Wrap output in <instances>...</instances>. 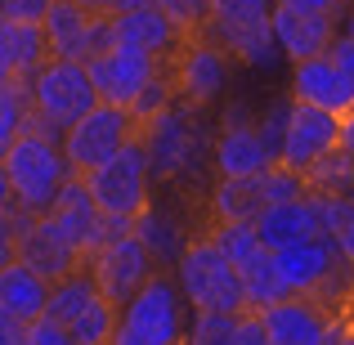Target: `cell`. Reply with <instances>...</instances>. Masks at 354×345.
<instances>
[{
    "instance_id": "6da1fadb",
    "label": "cell",
    "mask_w": 354,
    "mask_h": 345,
    "mask_svg": "<svg viewBox=\"0 0 354 345\" xmlns=\"http://www.w3.org/2000/svg\"><path fill=\"white\" fill-rule=\"evenodd\" d=\"M139 139L148 148V166H153L157 184H171L180 193L198 189L207 198V189L216 184V162H211L216 130L207 126V108L175 99L171 108H162L139 126Z\"/></svg>"
},
{
    "instance_id": "7a4b0ae2",
    "label": "cell",
    "mask_w": 354,
    "mask_h": 345,
    "mask_svg": "<svg viewBox=\"0 0 354 345\" xmlns=\"http://www.w3.org/2000/svg\"><path fill=\"white\" fill-rule=\"evenodd\" d=\"M72 175L77 171H72L59 139L41 135V130H27L14 144H5V153H0V198H14L27 211L45 216Z\"/></svg>"
},
{
    "instance_id": "3957f363",
    "label": "cell",
    "mask_w": 354,
    "mask_h": 345,
    "mask_svg": "<svg viewBox=\"0 0 354 345\" xmlns=\"http://www.w3.org/2000/svg\"><path fill=\"white\" fill-rule=\"evenodd\" d=\"M193 305L184 301V287L175 269H157L130 301H121L113 345H184Z\"/></svg>"
},
{
    "instance_id": "277c9868",
    "label": "cell",
    "mask_w": 354,
    "mask_h": 345,
    "mask_svg": "<svg viewBox=\"0 0 354 345\" xmlns=\"http://www.w3.org/2000/svg\"><path fill=\"white\" fill-rule=\"evenodd\" d=\"M202 32L225 45L238 68L269 72L283 63V45L274 36V0H211V18Z\"/></svg>"
},
{
    "instance_id": "5b68a950",
    "label": "cell",
    "mask_w": 354,
    "mask_h": 345,
    "mask_svg": "<svg viewBox=\"0 0 354 345\" xmlns=\"http://www.w3.org/2000/svg\"><path fill=\"white\" fill-rule=\"evenodd\" d=\"M175 278H180L184 301H189L193 310H225V314H242V310H247L242 269L216 247V238H211L207 229H198V238H193L189 251L180 256Z\"/></svg>"
},
{
    "instance_id": "8992f818",
    "label": "cell",
    "mask_w": 354,
    "mask_h": 345,
    "mask_svg": "<svg viewBox=\"0 0 354 345\" xmlns=\"http://www.w3.org/2000/svg\"><path fill=\"white\" fill-rule=\"evenodd\" d=\"M90 193H95V202L104 207V216L113 220H135L139 211L153 202V166H148V148L144 139H130L126 148H121L117 157H108L104 166H95V171L86 175Z\"/></svg>"
},
{
    "instance_id": "52a82bcc",
    "label": "cell",
    "mask_w": 354,
    "mask_h": 345,
    "mask_svg": "<svg viewBox=\"0 0 354 345\" xmlns=\"http://www.w3.org/2000/svg\"><path fill=\"white\" fill-rule=\"evenodd\" d=\"M32 99H36V117H45L59 130L77 126L95 104H104L95 77H90V63L81 59H50L32 77Z\"/></svg>"
},
{
    "instance_id": "ba28073f",
    "label": "cell",
    "mask_w": 354,
    "mask_h": 345,
    "mask_svg": "<svg viewBox=\"0 0 354 345\" xmlns=\"http://www.w3.org/2000/svg\"><path fill=\"white\" fill-rule=\"evenodd\" d=\"M234 54L225 50L220 41H211L207 32H193L180 41V50L166 59L175 77V90H180L184 104H198V108H211L225 99L229 90V72H234Z\"/></svg>"
},
{
    "instance_id": "9c48e42d",
    "label": "cell",
    "mask_w": 354,
    "mask_h": 345,
    "mask_svg": "<svg viewBox=\"0 0 354 345\" xmlns=\"http://www.w3.org/2000/svg\"><path fill=\"white\" fill-rule=\"evenodd\" d=\"M135 135H139V121H135L130 108L95 104L77 126L63 130V153H68V162H72L77 175H90L95 166H104L108 157H117Z\"/></svg>"
},
{
    "instance_id": "30bf717a",
    "label": "cell",
    "mask_w": 354,
    "mask_h": 345,
    "mask_svg": "<svg viewBox=\"0 0 354 345\" xmlns=\"http://www.w3.org/2000/svg\"><path fill=\"white\" fill-rule=\"evenodd\" d=\"M86 269L95 274L99 292L121 305V301H130L162 265H157V256L144 247V238L130 229V233H113L108 242H99V247L86 256Z\"/></svg>"
},
{
    "instance_id": "8fae6325",
    "label": "cell",
    "mask_w": 354,
    "mask_h": 345,
    "mask_svg": "<svg viewBox=\"0 0 354 345\" xmlns=\"http://www.w3.org/2000/svg\"><path fill=\"white\" fill-rule=\"evenodd\" d=\"M211 162H216V175H229V180H251V175L269 171L278 162L274 148L265 144L256 117L247 113V104L234 99L220 117V130H216V148H211Z\"/></svg>"
},
{
    "instance_id": "7c38bea8",
    "label": "cell",
    "mask_w": 354,
    "mask_h": 345,
    "mask_svg": "<svg viewBox=\"0 0 354 345\" xmlns=\"http://www.w3.org/2000/svg\"><path fill=\"white\" fill-rule=\"evenodd\" d=\"M162 68H166L162 54L144 50V45H135V41H117L113 50L90 59V77H95V86H99V99H104V104H117V108L135 104V99L144 95V86Z\"/></svg>"
},
{
    "instance_id": "4fadbf2b",
    "label": "cell",
    "mask_w": 354,
    "mask_h": 345,
    "mask_svg": "<svg viewBox=\"0 0 354 345\" xmlns=\"http://www.w3.org/2000/svg\"><path fill=\"white\" fill-rule=\"evenodd\" d=\"M260 314L269 328V345H332V337L346 328L332 310V301L310 292H292Z\"/></svg>"
},
{
    "instance_id": "5bb4252c",
    "label": "cell",
    "mask_w": 354,
    "mask_h": 345,
    "mask_svg": "<svg viewBox=\"0 0 354 345\" xmlns=\"http://www.w3.org/2000/svg\"><path fill=\"white\" fill-rule=\"evenodd\" d=\"M341 144V113H328V108L314 104H292V121H287L283 148H278V162H287L292 171H310L323 153Z\"/></svg>"
},
{
    "instance_id": "9a60e30c",
    "label": "cell",
    "mask_w": 354,
    "mask_h": 345,
    "mask_svg": "<svg viewBox=\"0 0 354 345\" xmlns=\"http://www.w3.org/2000/svg\"><path fill=\"white\" fill-rule=\"evenodd\" d=\"M341 32V14L337 9H296V5H274V36L283 45L287 63L328 54L332 41Z\"/></svg>"
},
{
    "instance_id": "2e32d148",
    "label": "cell",
    "mask_w": 354,
    "mask_h": 345,
    "mask_svg": "<svg viewBox=\"0 0 354 345\" xmlns=\"http://www.w3.org/2000/svg\"><path fill=\"white\" fill-rule=\"evenodd\" d=\"M287 95L301 99V104L328 108V113H346V108H354V77L332 54H314V59L292 63Z\"/></svg>"
},
{
    "instance_id": "e0dca14e",
    "label": "cell",
    "mask_w": 354,
    "mask_h": 345,
    "mask_svg": "<svg viewBox=\"0 0 354 345\" xmlns=\"http://www.w3.org/2000/svg\"><path fill=\"white\" fill-rule=\"evenodd\" d=\"M45 216L54 220L63 233H68L72 242H77L81 251H95L99 242H108L113 233H108V216H104V207L95 202V193H90V184H86V175H72L68 184H63V193L54 198V207L45 211Z\"/></svg>"
},
{
    "instance_id": "ac0fdd59",
    "label": "cell",
    "mask_w": 354,
    "mask_h": 345,
    "mask_svg": "<svg viewBox=\"0 0 354 345\" xmlns=\"http://www.w3.org/2000/svg\"><path fill=\"white\" fill-rule=\"evenodd\" d=\"M14 256L27 260L32 269H41L50 283H59L63 274H72V269L86 265V251H81L59 225H54L50 216H36V220H32V229H27L23 238L14 242Z\"/></svg>"
},
{
    "instance_id": "d6986e66",
    "label": "cell",
    "mask_w": 354,
    "mask_h": 345,
    "mask_svg": "<svg viewBox=\"0 0 354 345\" xmlns=\"http://www.w3.org/2000/svg\"><path fill=\"white\" fill-rule=\"evenodd\" d=\"M265 247H292V242H305V238H319L323 229V207H319V193H305V198H292V202H278V207H265L256 220Z\"/></svg>"
},
{
    "instance_id": "ffe728a7",
    "label": "cell",
    "mask_w": 354,
    "mask_h": 345,
    "mask_svg": "<svg viewBox=\"0 0 354 345\" xmlns=\"http://www.w3.org/2000/svg\"><path fill=\"white\" fill-rule=\"evenodd\" d=\"M135 233L144 238V247L157 256L162 269L180 265V256L189 251V242L198 238V233L189 229V220H184V211L166 207V202H148V207L135 216Z\"/></svg>"
},
{
    "instance_id": "44dd1931",
    "label": "cell",
    "mask_w": 354,
    "mask_h": 345,
    "mask_svg": "<svg viewBox=\"0 0 354 345\" xmlns=\"http://www.w3.org/2000/svg\"><path fill=\"white\" fill-rule=\"evenodd\" d=\"M50 278L41 274V269H32L27 260L9 256L5 265H0V314H9V319H41L45 310H50Z\"/></svg>"
},
{
    "instance_id": "7402d4cb",
    "label": "cell",
    "mask_w": 354,
    "mask_h": 345,
    "mask_svg": "<svg viewBox=\"0 0 354 345\" xmlns=\"http://www.w3.org/2000/svg\"><path fill=\"white\" fill-rule=\"evenodd\" d=\"M50 36L41 23H9L0 18V77H23L32 81L50 63Z\"/></svg>"
},
{
    "instance_id": "603a6c76",
    "label": "cell",
    "mask_w": 354,
    "mask_h": 345,
    "mask_svg": "<svg viewBox=\"0 0 354 345\" xmlns=\"http://www.w3.org/2000/svg\"><path fill=\"white\" fill-rule=\"evenodd\" d=\"M41 27H45V36H50V54L54 59H81L86 63L95 14H90L81 0H54Z\"/></svg>"
},
{
    "instance_id": "cb8c5ba5",
    "label": "cell",
    "mask_w": 354,
    "mask_h": 345,
    "mask_svg": "<svg viewBox=\"0 0 354 345\" xmlns=\"http://www.w3.org/2000/svg\"><path fill=\"white\" fill-rule=\"evenodd\" d=\"M117 32H121V41H135V45H144V50L162 54V59H171V54L180 50V41H184V32L171 23V14H166L157 0L117 14Z\"/></svg>"
},
{
    "instance_id": "d4e9b609",
    "label": "cell",
    "mask_w": 354,
    "mask_h": 345,
    "mask_svg": "<svg viewBox=\"0 0 354 345\" xmlns=\"http://www.w3.org/2000/svg\"><path fill=\"white\" fill-rule=\"evenodd\" d=\"M207 207V220H260L265 211V198H260L256 175L251 180H229V175H216V184L202 198Z\"/></svg>"
},
{
    "instance_id": "484cf974",
    "label": "cell",
    "mask_w": 354,
    "mask_h": 345,
    "mask_svg": "<svg viewBox=\"0 0 354 345\" xmlns=\"http://www.w3.org/2000/svg\"><path fill=\"white\" fill-rule=\"evenodd\" d=\"M242 287H247V310H269V305H278L283 296H292L283 269H278L274 247H260L256 256L242 265Z\"/></svg>"
},
{
    "instance_id": "4316f807",
    "label": "cell",
    "mask_w": 354,
    "mask_h": 345,
    "mask_svg": "<svg viewBox=\"0 0 354 345\" xmlns=\"http://www.w3.org/2000/svg\"><path fill=\"white\" fill-rule=\"evenodd\" d=\"M95 296H104V292H99L95 274H90V269L81 265V269H72V274H63L59 283L50 287V310H45V314H50V319H59V323H68V328H72V323H77L81 314L90 310V301H95Z\"/></svg>"
},
{
    "instance_id": "83f0119b",
    "label": "cell",
    "mask_w": 354,
    "mask_h": 345,
    "mask_svg": "<svg viewBox=\"0 0 354 345\" xmlns=\"http://www.w3.org/2000/svg\"><path fill=\"white\" fill-rule=\"evenodd\" d=\"M32 117H36L32 81H23V77H0V148L14 144L18 135H27Z\"/></svg>"
},
{
    "instance_id": "f1b7e54d",
    "label": "cell",
    "mask_w": 354,
    "mask_h": 345,
    "mask_svg": "<svg viewBox=\"0 0 354 345\" xmlns=\"http://www.w3.org/2000/svg\"><path fill=\"white\" fill-rule=\"evenodd\" d=\"M305 184H310V193H337V198H350V189H354V153L346 144H337L332 153H323L319 162L305 171Z\"/></svg>"
},
{
    "instance_id": "f546056e",
    "label": "cell",
    "mask_w": 354,
    "mask_h": 345,
    "mask_svg": "<svg viewBox=\"0 0 354 345\" xmlns=\"http://www.w3.org/2000/svg\"><path fill=\"white\" fill-rule=\"evenodd\" d=\"M202 229H207L211 238H216V247L225 251V256L234 260L238 269L247 265V260L256 256L260 247H265V238H260L256 220H207V225H202Z\"/></svg>"
},
{
    "instance_id": "4dcf8cb0",
    "label": "cell",
    "mask_w": 354,
    "mask_h": 345,
    "mask_svg": "<svg viewBox=\"0 0 354 345\" xmlns=\"http://www.w3.org/2000/svg\"><path fill=\"white\" fill-rule=\"evenodd\" d=\"M238 323L242 314H225V310H193L184 345H238Z\"/></svg>"
},
{
    "instance_id": "1f68e13d",
    "label": "cell",
    "mask_w": 354,
    "mask_h": 345,
    "mask_svg": "<svg viewBox=\"0 0 354 345\" xmlns=\"http://www.w3.org/2000/svg\"><path fill=\"white\" fill-rule=\"evenodd\" d=\"M117 314H121L117 301H108V296H95V301H90V310L81 314L77 323H72V337H77V345H113Z\"/></svg>"
},
{
    "instance_id": "d6a6232c",
    "label": "cell",
    "mask_w": 354,
    "mask_h": 345,
    "mask_svg": "<svg viewBox=\"0 0 354 345\" xmlns=\"http://www.w3.org/2000/svg\"><path fill=\"white\" fill-rule=\"evenodd\" d=\"M256 184H260V198H265V207H278V202H292V198H305V193H310L305 171H292L287 162H274L269 171H260Z\"/></svg>"
},
{
    "instance_id": "836d02e7",
    "label": "cell",
    "mask_w": 354,
    "mask_h": 345,
    "mask_svg": "<svg viewBox=\"0 0 354 345\" xmlns=\"http://www.w3.org/2000/svg\"><path fill=\"white\" fill-rule=\"evenodd\" d=\"M175 99H180V90H175V77H171V68H162V72H157V77L144 86V95H139L135 104H130V113H135L139 126H144L148 117H157L162 108H171Z\"/></svg>"
},
{
    "instance_id": "e575fe53",
    "label": "cell",
    "mask_w": 354,
    "mask_h": 345,
    "mask_svg": "<svg viewBox=\"0 0 354 345\" xmlns=\"http://www.w3.org/2000/svg\"><path fill=\"white\" fill-rule=\"evenodd\" d=\"M157 5L171 14V23L180 27L184 36L202 32V27H207V18H211V0H157Z\"/></svg>"
},
{
    "instance_id": "d590c367",
    "label": "cell",
    "mask_w": 354,
    "mask_h": 345,
    "mask_svg": "<svg viewBox=\"0 0 354 345\" xmlns=\"http://www.w3.org/2000/svg\"><path fill=\"white\" fill-rule=\"evenodd\" d=\"M292 104H296L292 95H287V99H274V104H269L265 113L256 117V126H260V135H265V144L274 148V157H278V148H283V135H287V121H292Z\"/></svg>"
},
{
    "instance_id": "8d00e7d4",
    "label": "cell",
    "mask_w": 354,
    "mask_h": 345,
    "mask_svg": "<svg viewBox=\"0 0 354 345\" xmlns=\"http://www.w3.org/2000/svg\"><path fill=\"white\" fill-rule=\"evenodd\" d=\"M27 345H77V337H72L68 323L50 319V314H41V319L27 323Z\"/></svg>"
},
{
    "instance_id": "74e56055",
    "label": "cell",
    "mask_w": 354,
    "mask_h": 345,
    "mask_svg": "<svg viewBox=\"0 0 354 345\" xmlns=\"http://www.w3.org/2000/svg\"><path fill=\"white\" fill-rule=\"evenodd\" d=\"M54 0H0V18L9 23H45Z\"/></svg>"
},
{
    "instance_id": "f35d334b",
    "label": "cell",
    "mask_w": 354,
    "mask_h": 345,
    "mask_svg": "<svg viewBox=\"0 0 354 345\" xmlns=\"http://www.w3.org/2000/svg\"><path fill=\"white\" fill-rule=\"evenodd\" d=\"M0 345H27V323L0 314Z\"/></svg>"
},
{
    "instance_id": "ab89813d",
    "label": "cell",
    "mask_w": 354,
    "mask_h": 345,
    "mask_svg": "<svg viewBox=\"0 0 354 345\" xmlns=\"http://www.w3.org/2000/svg\"><path fill=\"white\" fill-rule=\"evenodd\" d=\"M332 59H337L341 63V68H346L350 72V77H354V36H346V32H337V41H332Z\"/></svg>"
},
{
    "instance_id": "60d3db41",
    "label": "cell",
    "mask_w": 354,
    "mask_h": 345,
    "mask_svg": "<svg viewBox=\"0 0 354 345\" xmlns=\"http://www.w3.org/2000/svg\"><path fill=\"white\" fill-rule=\"evenodd\" d=\"M332 238H337V251H341V260H346V265L354 269V216L346 220V225H341L337 233H332Z\"/></svg>"
},
{
    "instance_id": "b9f144b4",
    "label": "cell",
    "mask_w": 354,
    "mask_h": 345,
    "mask_svg": "<svg viewBox=\"0 0 354 345\" xmlns=\"http://www.w3.org/2000/svg\"><path fill=\"white\" fill-rule=\"evenodd\" d=\"M274 5H296V9H346V0H274Z\"/></svg>"
},
{
    "instance_id": "7bdbcfd3",
    "label": "cell",
    "mask_w": 354,
    "mask_h": 345,
    "mask_svg": "<svg viewBox=\"0 0 354 345\" xmlns=\"http://www.w3.org/2000/svg\"><path fill=\"white\" fill-rule=\"evenodd\" d=\"M341 144L354 153V108H346V113H341Z\"/></svg>"
},
{
    "instance_id": "ee69618b",
    "label": "cell",
    "mask_w": 354,
    "mask_h": 345,
    "mask_svg": "<svg viewBox=\"0 0 354 345\" xmlns=\"http://www.w3.org/2000/svg\"><path fill=\"white\" fill-rule=\"evenodd\" d=\"M341 32L354 36V0H346V9H341Z\"/></svg>"
},
{
    "instance_id": "f6af8a7d",
    "label": "cell",
    "mask_w": 354,
    "mask_h": 345,
    "mask_svg": "<svg viewBox=\"0 0 354 345\" xmlns=\"http://www.w3.org/2000/svg\"><path fill=\"white\" fill-rule=\"evenodd\" d=\"M90 14H113V0H81Z\"/></svg>"
},
{
    "instance_id": "bcb514c9",
    "label": "cell",
    "mask_w": 354,
    "mask_h": 345,
    "mask_svg": "<svg viewBox=\"0 0 354 345\" xmlns=\"http://www.w3.org/2000/svg\"><path fill=\"white\" fill-rule=\"evenodd\" d=\"M139 5H153V0H113V14H126V9H139Z\"/></svg>"
},
{
    "instance_id": "7dc6e473",
    "label": "cell",
    "mask_w": 354,
    "mask_h": 345,
    "mask_svg": "<svg viewBox=\"0 0 354 345\" xmlns=\"http://www.w3.org/2000/svg\"><path fill=\"white\" fill-rule=\"evenodd\" d=\"M332 345H354V328H341L337 337H332Z\"/></svg>"
},
{
    "instance_id": "c3c4849f",
    "label": "cell",
    "mask_w": 354,
    "mask_h": 345,
    "mask_svg": "<svg viewBox=\"0 0 354 345\" xmlns=\"http://www.w3.org/2000/svg\"><path fill=\"white\" fill-rule=\"evenodd\" d=\"M346 301H354V269H350V296H346Z\"/></svg>"
},
{
    "instance_id": "681fc988",
    "label": "cell",
    "mask_w": 354,
    "mask_h": 345,
    "mask_svg": "<svg viewBox=\"0 0 354 345\" xmlns=\"http://www.w3.org/2000/svg\"><path fill=\"white\" fill-rule=\"evenodd\" d=\"M350 202H354V189H350Z\"/></svg>"
}]
</instances>
